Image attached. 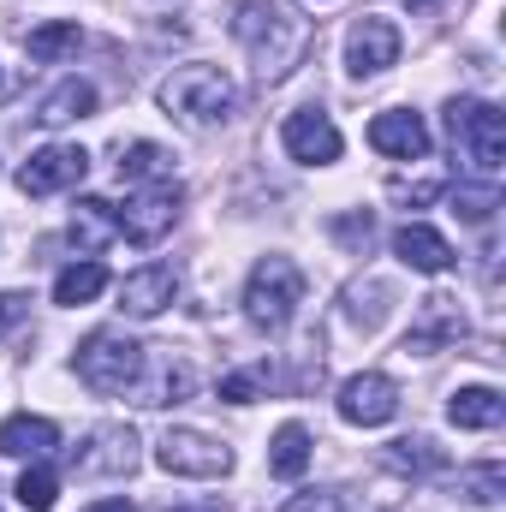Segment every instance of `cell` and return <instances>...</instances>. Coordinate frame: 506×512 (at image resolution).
<instances>
[{"label":"cell","instance_id":"484cf974","mask_svg":"<svg viewBox=\"0 0 506 512\" xmlns=\"http://www.w3.org/2000/svg\"><path fill=\"white\" fill-rule=\"evenodd\" d=\"M78 42H84V30H78L72 18H60V24H36V30L24 36L30 60H66V54H78Z\"/></svg>","mask_w":506,"mask_h":512},{"label":"cell","instance_id":"4316f807","mask_svg":"<svg viewBox=\"0 0 506 512\" xmlns=\"http://www.w3.org/2000/svg\"><path fill=\"white\" fill-rule=\"evenodd\" d=\"M381 465H387V471H399V477H423V471H435V465H441V453H435V441H429V435H405V441H393V447L381 453Z\"/></svg>","mask_w":506,"mask_h":512},{"label":"cell","instance_id":"d6a6232c","mask_svg":"<svg viewBox=\"0 0 506 512\" xmlns=\"http://www.w3.org/2000/svg\"><path fill=\"white\" fill-rule=\"evenodd\" d=\"M334 239H340L346 251H370V239H376V221H370V215H340V221H334Z\"/></svg>","mask_w":506,"mask_h":512},{"label":"cell","instance_id":"7402d4cb","mask_svg":"<svg viewBox=\"0 0 506 512\" xmlns=\"http://www.w3.org/2000/svg\"><path fill=\"white\" fill-rule=\"evenodd\" d=\"M268 471L286 477V483H298V477L310 471V429H304V423H280V429H274V441H268Z\"/></svg>","mask_w":506,"mask_h":512},{"label":"cell","instance_id":"9a60e30c","mask_svg":"<svg viewBox=\"0 0 506 512\" xmlns=\"http://www.w3.org/2000/svg\"><path fill=\"white\" fill-rule=\"evenodd\" d=\"M370 149H376V155H393V161H423V155H429V126H423V114H405V108L376 114V120H370Z\"/></svg>","mask_w":506,"mask_h":512},{"label":"cell","instance_id":"ffe728a7","mask_svg":"<svg viewBox=\"0 0 506 512\" xmlns=\"http://www.w3.org/2000/svg\"><path fill=\"white\" fill-rule=\"evenodd\" d=\"M114 233H120L114 203H102V197H78V209H72V245H78L84 256H96Z\"/></svg>","mask_w":506,"mask_h":512},{"label":"cell","instance_id":"e575fe53","mask_svg":"<svg viewBox=\"0 0 506 512\" xmlns=\"http://www.w3.org/2000/svg\"><path fill=\"white\" fill-rule=\"evenodd\" d=\"M30 316V292H0V334H12Z\"/></svg>","mask_w":506,"mask_h":512},{"label":"cell","instance_id":"30bf717a","mask_svg":"<svg viewBox=\"0 0 506 512\" xmlns=\"http://www.w3.org/2000/svg\"><path fill=\"white\" fill-rule=\"evenodd\" d=\"M143 370H149V382L131 387L137 405H179V399L197 393V370H191V358L173 352V346H149V352H143Z\"/></svg>","mask_w":506,"mask_h":512},{"label":"cell","instance_id":"3957f363","mask_svg":"<svg viewBox=\"0 0 506 512\" xmlns=\"http://www.w3.org/2000/svg\"><path fill=\"white\" fill-rule=\"evenodd\" d=\"M155 96H161L167 120H179L191 131H215L239 114V84L221 66H179L173 78H161Z\"/></svg>","mask_w":506,"mask_h":512},{"label":"cell","instance_id":"74e56055","mask_svg":"<svg viewBox=\"0 0 506 512\" xmlns=\"http://www.w3.org/2000/svg\"><path fill=\"white\" fill-rule=\"evenodd\" d=\"M405 6H411V12H429V6H435V0H405Z\"/></svg>","mask_w":506,"mask_h":512},{"label":"cell","instance_id":"d4e9b609","mask_svg":"<svg viewBox=\"0 0 506 512\" xmlns=\"http://www.w3.org/2000/svg\"><path fill=\"white\" fill-rule=\"evenodd\" d=\"M387 304H393V292H387L381 280L346 286V316H352V328H364V334H376L381 322H387Z\"/></svg>","mask_w":506,"mask_h":512},{"label":"cell","instance_id":"6da1fadb","mask_svg":"<svg viewBox=\"0 0 506 512\" xmlns=\"http://www.w3.org/2000/svg\"><path fill=\"white\" fill-rule=\"evenodd\" d=\"M233 36H239L245 54H251L256 84L268 90V84H286V78L304 66V54H310V42H316V24L298 12V0H245V6L233 12Z\"/></svg>","mask_w":506,"mask_h":512},{"label":"cell","instance_id":"52a82bcc","mask_svg":"<svg viewBox=\"0 0 506 512\" xmlns=\"http://www.w3.org/2000/svg\"><path fill=\"white\" fill-rule=\"evenodd\" d=\"M179 203H185L179 179H161V185H143L126 209H114V221H120V233H126L131 245H155L161 233H173Z\"/></svg>","mask_w":506,"mask_h":512},{"label":"cell","instance_id":"7c38bea8","mask_svg":"<svg viewBox=\"0 0 506 512\" xmlns=\"http://www.w3.org/2000/svg\"><path fill=\"white\" fill-rule=\"evenodd\" d=\"M340 417L346 423H358V429H381V423H393L399 417V387L387 382V376H352V382L340 387Z\"/></svg>","mask_w":506,"mask_h":512},{"label":"cell","instance_id":"83f0119b","mask_svg":"<svg viewBox=\"0 0 506 512\" xmlns=\"http://www.w3.org/2000/svg\"><path fill=\"white\" fill-rule=\"evenodd\" d=\"M459 495L471 501V507H495L506 495V471L489 459V465H471V471H459Z\"/></svg>","mask_w":506,"mask_h":512},{"label":"cell","instance_id":"e0dca14e","mask_svg":"<svg viewBox=\"0 0 506 512\" xmlns=\"http://www.w3.org/2000/svg\"><path fill=\"white\" fill-rule=\"evenodd\" d=\"M78 465H84V471H96V477H126L131 465H137V435H131L126 423H108V429H96Z\"/></svg>","mask_w":506,"mask_h":512},{"label":"cell","instance_id":"cb8c5ba5","mask_svg":"<svg viewBox=\"0 0 506 512\" xmlns=\"http://www.w3.org/2000/svg\"><path fill=\"white\" fill-rule=\"evenodd\" d=\"M120 179H131V185L173 179V149H161V143H126L120 149Z\"/></svg>","mask_w":506,"mask_h":512},{"label":"cell","instance_id":"ac0fdd59","mask_svg":"<svg viewBox=\"0 0 506 512\" xmlns=\"http://www.w3.org/2000/svg\"><path fill=\"white\" fill-rule=\"evenodd\" d=\"M54 447H60V429H54L48 417L18 411V417L0 423V453H6V459H48Z\"/></svg>","mask_w":506,"mask_h":512},{"label":"cell","instance_id":"7a4b0ae2","mask_svg":"<svg viewBox=\"0 0 506 512\" xmlns=\"http://www.w3.org/2000/svg\"><path fill=\"white\" fill-rule=\"evenodd\" d=\"M447 137H453V155H459V173L471 185H501L506 167V120L495 102H477V96H453L447 102Z\"/></svg>","mask_w":506,"mask_h":512},{"label":"cell","instance_id":"8d00e7d4","mask_svg":"<svg viewBox=\"0 0 506 512\" xmlns=\"http://www.w3.org/2000/svg\"><path fill=\"white\" fill-rule=\"evenodd\" d=\"M173 512H221L215 501H203V507H173Z\"/></svg>","mask_w":506,"mask_h":512},{"label":"cell","instance_id":"8fae6325","mask_svg":"<svg viewBox=\"0 0 506 512\" xmlns=\"http://www.w3.org/2000/svg\"><path fill=\"white\" fill-rule=\"evenodd\" d=\"M280 143H286V155L304 161V167H328V161H340V131H334V120H328L322 108H298V114H286Z\"/></svg>","mask_w":506,"mask_h":512},{"label":"cell","instance_id":"ba28073f","mask_svg":"<svg viewBox=\"0 0 506 512\" xmlns=\"http://www.w3.org/2000/svg\"><path fill=\"white\" fill-rule=\"evenodd\" d=\"M84 173H90V155H84L78 143H48V149H36V155L18 167V191H24V197H54V191L84 185Z\"/></svg>","mask_w":506,"mask_h":512},{"label":"cell","instance_id":"f546056e","mask_svg":"<svg viewBox=\"0 0 506 512\" xmlns=\"http://www.w3.org/2000/svg\"><path fill=\"white\" fill-rule=\"evenodd\" d=\"M441 191H447V179H441V173H423V179H387V197H393V203H405V209H429Z\"/></svg>","mask_w":506,"mask_h":512},{"label":"cell","instance_id":"1f68e13d","mask_svg":"<svg viewBox=\"0 0 506 512\" xmlns=\"http://www.w3.org/2000/svg\"><path fill=\"white\" fill-rule=\"evenodd\" d=\"M495 203H501V185H471V179L459 185V215H465V221L483 227V221L495 215Z\"/></svg>","mask_w":506,"mask_h":512},{"label":"cell","instance_id":"5bb4252c","mask_svg":"<svg viewBox=\"0 0 506 512\" xmlns=\"http://www.w3.org/2000/svg\"><path fill=\"white\" fill-rule=\"evenodd\" d=\"M465 334V316H459V298H447V292H429L423 298V316H417V328L405 334V352H417V358H429V352H441V346H453Z\"/></svg>","mask_w":506,"mask_h":512},{"label":"cell","instance_id":"603a6c76","mask_svg":"<svg viewBox=\"0 0 506 512\" xmlns=\"http://www.w3.org/2000/svg\"><path fill=\"white\" fill-rule=\"evenodd\" d=\"M102 286H108V268H102L96 256H90V262H72V268H60V274H54V304L78 310V304L102 298Z\"/></svg>","mask_w":506,"mask_h":512},{"label":"cell","instance_id":"44dd1931","mask_svg":"<svg viewBox=\"0 0 506 512\" xmlns=\"http://www.w3.org/2000/svg\"><path fill=\"white\" fill-rule=\"evenodd\" d=\"M447 417H453L459 429H501L506 399L495 387H459V393L447 399Z\"/></svg>","mask_w":506,"mask_h":512},{"label":"cell","instance_id":"836d02e7","mask_svg":"<svg viewBox=\"0 0 506 512\" xmlns=\"http://www.w3.org/2000/svg\"><path fill=\"white\" fill-rule=\"evenodd\" d=\"M280 512H352V501H346L340 489H310V495H298V501H286Z\"/></svg>","mask_w":506,"mask_h":512},{"label":"cell","instance_id":"5b68a950","mask_svg":"<svg viewBox=\"0 0 506 512\" xmlns=\"http://www.w3.org/2000/svg\"><path fill=\"white\" fill-rule=\"evenodd\" d=\"M304 304V274L292 256H262L245 280V316L256 328H286L292 310Z\"/></svg>","mask_w":506,"mask_h":512},{"label":"cell","instance_id":"277c9868","mask_svg":"<svg viewBox=\"0 0 506 512\" xmlns=\"http://www.w3.org/2000/svg\"><path fill=\"white\" fill-rule=\"evenodd\" d=\"M143 352L149 346H137L120 328H96L78 346V376H84V387H96V393H131V387L143 382Z\"/></svg>","mask_w":506,"mask_h":512},{"label":"cell","instance_id":"4fadbf2b","mask_svg":"<svg viewBox=\"0 0 506 512\" xmlns=\"http://www.w3.org/2000/svg\"><path fill=\"white\" fill-rule=\"evenodd\" d=\"M173 298H179V268L173 262H143L137 274H126V286H120V310L137 316V322L161 316Z\"/></svg>","mask_w":506,"mask_h":512},{"label":"cell","instance_id":"f1b7e54d","mask_svg":"<svg viewBox=\"0 0 506 512\" xmlns=\"http://www.w3.org/2000/svg\"><path fill=\"white\" fill-rule=\"evenodd\" d=\"M268 387H274V370H268V364H245V370L221 376V399H227V405H251Z\"/></svg>","mask_w":506,"mask_h":512},{"label":"cell","instance_id":"9c48e42d","mask_svg":"<svg viewBox=\"0 0 506 512\" xmlns=\"http://www.w3.org/2000/svg\"><path fill=\"white\" fill-rule=\"evenodd\" d=\"M393 60H399V24L381 18V12H364V18L346 30V72L364 84V78H381Z\"/></svg>","mask_w":506,"mask_h":512},{"label":"cell","instance_id":"d6986e66","mask_svg":"<svg viewBox=\"0 0 506 512\" xmlns=\"http://www.w3.org/2000/svg\"><path fill=\"white\" fill-rule=\"evenodd\" d=\"M84 114H96V84H84V78H60V84L42 96V108H36L42 126H72V120H84Z\"/></svg>","mask_w":506,"mask_h":512},{"label":"cell","instance_id":"8992f818","mask_svg":"<svg viewBox=\"0 0 506 512\" xmlns=\"http://www.w3.org/2000/svg\"><path fill=\"white\" fill-rule=\"evenodd\" d=\"M155 465L161 471H173V477H227L233 471V453L215 441V435H203V429H167L161 441H155Z\"/></svg>","mask_w":506,"mask_h":512},{"label":"cell","instance_id":"d590c367","mask_svg":"<svg viewBox=\"0 0 506 512\" xmlns=\"http://www.w3.org/2000/svg\"><path fill=\"white\" fill-rule=\"evenodd\" d=\"M84 512H131V501H96V507H84Z\"/></svg>","mask_w":506,"mask_h":512},{"label":"cell","instance_id":"4dcf8cb0","mask_svg":"<svg viewBox=\"0 0 506 512\" xmlns=\"http://www.w3.org/2000/svg\"><path fill=\"white\" fill-rule=\"evenodd\" d=\"M12 495H18V507L48 512V507H54V495H60V483H54V471H48V465H36V471H24V477H18V489H12Z\"/></svg>","mask_w":506,"mask_h":512},{"label":"cell","instance_id":"2e32d148","mask_svg":"<svg viewBox=\"0 0 506 512\" xmlns=\"http://www.w3.org/2000/svg\"><path fill=\"white\" fill-rule=\"evenodd\" d=\"M393 251L405 268H417V274H447L453 268V245L435 233V227H423V221H405L399 233H393Z\"/></svg>","mask_w":506,"mask_h":512}]
</instances>
